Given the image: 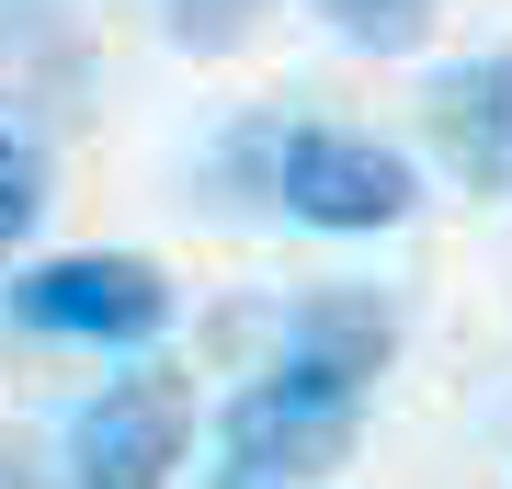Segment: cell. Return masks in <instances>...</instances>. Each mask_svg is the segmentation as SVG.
Segmentation results:
<instances>
[{"label":"cell","instance_id":"4","mask_svg":"<svg viewBox=\"0 0 512 489\" xmlns=\"http://www.w3.org/2000/svg\"><path fill=\"white\" fill-rule=\"evenodd\" d=\"M353 433H365V399H330V387H296V376H251L239 399L217 410V444H228V467H251V478H330L353 455Z\"/></svg>","mask_w":512,"mask_h":489},{"label":"cell","instance_id":"6","mask_svg":"<svg viewBox=\"0 0 512 489\" xmlns=\"http://www.w3.org/2000/svg\"><path fill=\"white\" fill-rule=\"evenodd\" d=\"M433 137H444V160H456L478 194H512V46L456 57V69L433 80Z\"/></svg>","mask_w":512,"mask_h":489},{"label":"cell","instance_id":"11","mask_svg":"<svg viewBox=\"0 0 512 489\" xmlns=\"http://www.w3.org/2000/svg\"><path fill=\"white\" fill-rule=\"evenodd\" d=\"M205 489H285V478H251V467H217V478H205Z\"/></svg>","mask_w":512,"mask_h":489},{"label":"cell","instance_id":"8","mask_svg":"<svg viewBox=\"0 0 512 489\" xmlns=\"http://www.w3.org/2000/svg\"><path fill=\"white\" fill-rule=\"evenodd\" d=\"M35 205H46V160H35L12 126H0V262H12V239L35 228Z\"/></svg>","mask_w":512,"mask_h":489},{"label":"cell","instance_id":"1","mask_svg":"<svg viewBox=\"0 0 512 489\" xmlns=\"http://www.w3.org/2000/svg\"><path fill=\"white\" fill-rule=\"evenodd\" d=\"M183 444H194V387L171 364H126L69 421V489H171Z\"/></svg>","mask_w":512,"mask_h":489},{"label":"cell","instance_id":"2","mask_svg":"<svg viewBox=\"0 0 512 489\" xmlns=\"http://www.w3.org/2000/svg\"><path fill=\"white\" fill-rule=\"evenodd\" d=\"M12 319L46 330V342H103V353H137L171 330V273L148 251H69V262H35L12 285Z\"/></svg>","mask_w":512,"mask_h":489},{"label":"cell","instance_id":"9","mask_svg":"<svg viewBox=\"0 0 512 489\" xmlns=\"http://www.w3.org/2000/svg\"><path fill=\"white\" fill-rule=\"evenodd\" d=\"M251 12H262V0H171V35H183V46H239Z\"/></svg>","mask_w":512,"mask_h":489},{"label":"cell","instance_id":"10","mask_svg":"<svg viewBox=\"0 0 512 489\" xmlns=\"http://www.w3.org/2000/svg\"><path fill=\"white\" fill-rule=\"evenodd\" d=\"M0 489H35V467H23V444L0 433Z\"/></svg>","mask_w":512,"mask_h":489},{"label":"cell","instance_id":"7","mask_svg":"<svg viewBox=\"0 0 512 489\" xmlns=\"http://www.w3.org/2000/svg\"><path fill=\"white\" fill-rule=\"evenodd\" d=\"M319 12H330V35H342L353 57H399V46L433 35L444 0H319Z\"/></svg>","mask_w":512,"mask_h":489},{"label":"cell","instance_id":"3","mask_svg":"<svg viewBox=\"0 0 512 489\" xmlns=\"http://www.w3.org/2000/svg\"><path fill=\"white\" fill-rule=\"evenodd\" d=\"M274 194H285V217L365 239V228H399L410 205H421V171H410L387 137H353V126H285V137H274Z\"/></svg>","mask_w":512,"mask_h":489},{"label":"cell","instance_id":"5","mask_svg":"<svg viewBox=\"0 0 512 489\" xmlns=\"http://www.w3.org/2000/svg\"><path fill=\"white\" fill-rule=\"evenodd\" d=\"M387 353H399V308H387L376 285H319V296H296V308H285L274 376L330 387V399H365V387L387 376Z\"/></svg>","mask_w":512,"mask_h":489}]
</instances>
